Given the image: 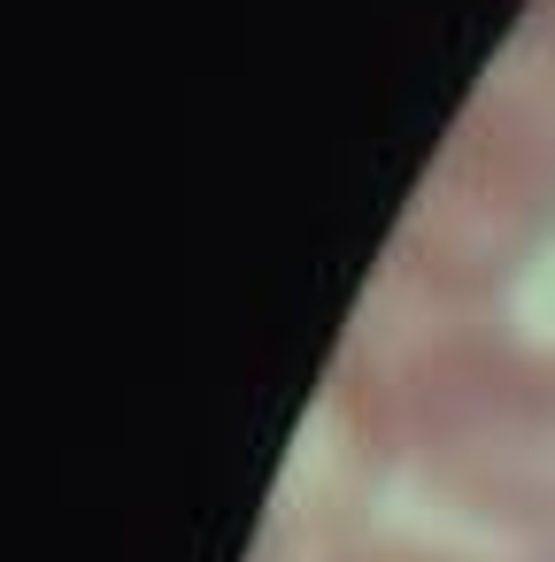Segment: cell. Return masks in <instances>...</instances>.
<instances>
[{
  "label": "cell",
  "mask_w": 555,
  "mask_h": 562,
  "mask_svg": "<svg viewBox=\"0 0 555 562\" xmlns=\"http://www.w3.org/2000/svg\"><path fill=\"white\" fill-rule=\"evenodd\" d=\"M324 408L363 477H393L524 554L555 547V339L501 308L378 293L332 362Z\"/></svg>",
  "instance_id": "6da1fadb"
},
{
  "label": "cell",
  "mask_w": 555,
  "mask_h": 562,
  "mask_svg": "<svg viewBox=\"0 0 555 562\" xmlns=\"http://www.w3.org/2000/svg\"><path fill=\"white\" fill-rule=\"evenodd\" d=\"M555 239V47H517L478 78L378 255V293L424 308H501Z\"/></svg>",
  "instance_id": "7a4b0ae2"
},
{
  "label": "cell",
  "mask_w": 555,
  "mask_h": 562,
  "mask_svg": "<svg viewBox=\"0 0 555 562\" xmlns=\"http://www.w3.org/2000/svg\"><path fill=\"white\" fill-rule=\"evenodd\" d=\"M524 562H555V547H540V554H524Z\"/></svg>",
  "instance_id": "277c9868"
},
{
  "label": "cell",
  "mask_w": 555,
  "mask_h": 562,
  "mask_svg": "<svg viewBox=\"0 0 555 562\" xmlns=\"http://www.w3.org/2000/svg\"><path fill=\"white\" fill-rule=\"evenodd\" d=\"M309 562H470V554L432 547V539H409V531H340V539H324Z\"/></svg>",
  "instance_id": "3957f363"
}]
</instances>
